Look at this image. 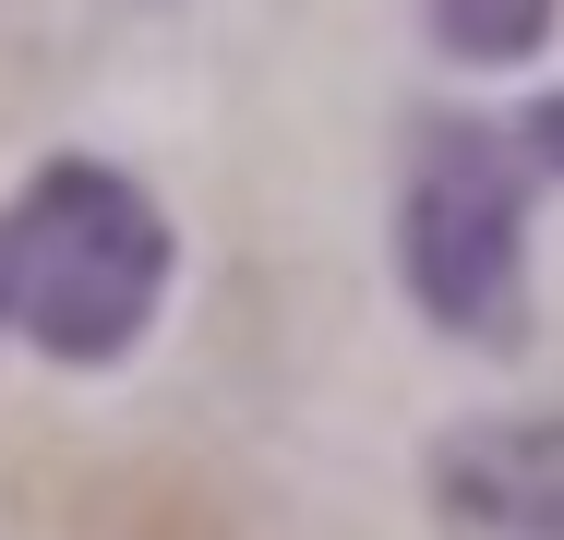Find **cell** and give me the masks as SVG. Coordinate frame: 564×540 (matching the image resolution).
<instances>
[{"label":"cell","instance_id":"cell-1","mask_svg":"<svg viewBox=\"0 0 564 540\" xmlns=\"http://www.w3.org/2000/svg\"><path fill=\"white\" fill-rule=\"evenodd\" d=\"M156 289H169V228H156V205L120 169L61 156L24 205L0 216V324H24L61 360L132 348L144 313H156Z\"/></svg>","mask_w":564,"mask_h":540},{"label":"cell","instance_id":"cell-3","mask_svg":"<svg viewBox=\"0 0 564 540\" xmlns=\"http://www.w3.org/2000/svg\"><path fill=\"white\" fill-rule=\"evenodd\" d=\"M433 505L480 540H564V421L456 432L445 468H433Z\"/></svg>","mask_w":564,"mask_h":540},{"label":"cell","instance_id":"cell-5","mask_svg":"<svg viewBox=\"0 0 564 540\" xmlns=\"http://www.w3.org/2000/svg\"><path fill=\"white\" fill-rule=\"evenodd\" d=\"M517 144H529L541 169H564V97H541V108H529V120H517Z\"/></svg>","mask_w":564,"mask_h":540},{"label":"cell","instance_id":"cell-4","mask_svg":"<svg viewBox=\"0 0 564 540\" xmlns=\"http://www.w3.org/2000/svg\"><path fill=\"white\" fill-rule=\"evenodd\" d=\"M433 24H445V48H468V61H529L541 24H553V0H433Z\"/></svg>","mask_w":564,"mask_h":540},{"label":"cell","instance_id":"cell-2","mask_svg":"<svg viewBox=\"0 0 564 540\" xmlns=\"http://www.w3.org/2000/svg\"><path fill=\"white\" fill-rule=\"evenodd\" d=\"M517 228H529V144H505L480 120H433L421 132V169H409V216H397V252H409L421 313L505 348L529 324Z\"/></svg>","mask_w":564,"mask_h":540}]
</instances>
